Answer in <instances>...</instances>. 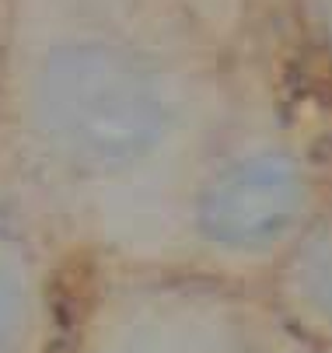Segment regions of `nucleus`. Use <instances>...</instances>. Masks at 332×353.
I'll use <instances>...</instances> for the list:
<instances>
[{
  "label": "nucleus",
  "mask_w": 332,
  "mask_h": 353,
  "mask_svg": "<svg viewBox=\"0 0 332 353\" xmlns=\"http://www.w3.org/2000/svg\"><path fill=\"white\" fill-rule=\"evenodd\" d=\"M311 179L287 140H234L200 172L189 228L224 263L273 259L311 224Z\"/></svg>",
  "instance_id": "nucleus-1"
},
{
  "label": "nucleus",
  "mask_w": 332,
  "mask_h": 353,
  "mask_svg": "<svg viewBox=\"0 0 332 353\" xmlns=\"http://www.w3.org/2000/svg\"><path fill=\"white\" fill-rule=\"evenodd\" d=\"M42 276L25 210L0 185V353H42Z\"/></svg>",
  "instance_id": "nucleus-2"
},
{
  "label": "nucleus",
  "mask_w": 332,
  "mask_h": 353,
  "mask_svg": "<svg viewBox=\"0 0 332 353\" xmlns=\"http://www.w3.org/2000/svg\"><path fill=\"white\" fill-rule=\"evenodd\" d=\"M291 256L280 273V305L304 336L325 343L329 332V241L325 221L315 217L291 245Z\"/></svg>",
  "instance_id": "nucleus-3"
}]
</instances>
